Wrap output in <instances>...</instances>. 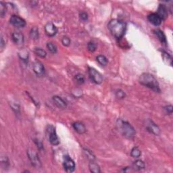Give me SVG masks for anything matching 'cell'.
Listing matches in <instances>:
<instances>
[{"instance_id": "6da1fadb", "label": "cell", "mask_w": 173, "mask_h": 173, "mask_svg": "<svg viewBox=\"0 0 173 173\" xmlns=\"http://www.w3.org/2000/svg\"><path fill=\"white\" fill-rule=\"evenodd\" d=\"M126 24L118 19H112L108 23V27L111 34L118 39H120L124 36L126 31Z\"/></svg>"}, {"instance_id": "7a4b0ae2", "label": "cell", "mask_w": 173, "mask_h": 173, "mask_svg": "<svg viewBox=\"0 0 173 173\" xmlns=\"http://www.w3.org/2000/svg\"><path fill=\"white\" fill-rule=\"evenodd\" d=\"M139 81L141 85L153 90L157 93L160 92L159 83H158L157 79L150 73H143L139 77Z\"/></svg>"}, {"instance_id": "3957f363", "label": "cell", "mask_w": 173, "mask_h": 173, "mask_svg": "<svg viewBox=\"0 0 173 173\" xmlns=\"http://www.w3.org/2000/svg\"><path fill=\"white\" fill-rule=\"evenodd\" d=\"M116 126L118 131L124 137L128 139H131L135 137L136 133L135 128L127 121H125L122 119H118L117 120Z\"/></svg>"}, {"instance_id": "277c9868", "label": "cell", "mask_w": 173, "mask_h": 173, "mask_svg": "<svg viewBox=\"0 0 173 173\" xmlns=\"http://www.w3.org/2000/svg\"><path fill=\"white\" fill-rule=\"evenodd\" d=\"M46 135L47 139L53 145H58L60 143L58 135H57L56 129L52 125H48L46 128Z\"/></svg>"}, {"instance_id": "5b68a950", "label": "cell", "mask_w": 173, "mask_h": 173, "mask_svg": "<svg viewBox=\"0 0 173 173\" xmlns=\"http://www.w3.org/2000/svg\"><path fill=\"white\" fill-rule=\"evenodd\" d=\"M27 156H28V158L31 162V164H32L33 166L35 167L36 168H41V161H40L39 158L38 157L37 154L34 150H31V149H29V150H27Z\"/></svg>"}, {"instance_id": "8992f818", "label": "cell", "mask_w": 173, "mask_h": 173, "mask_svg": "<svg viewBox=\"0 0 173 173\" xmlns=\"http://www.w3.org/2000/svg\"><path fill=\"white\" fill-rule=\"evenodd\" d=\"M88 73H89L90 79L95 84H101L103 82L102 75L93 68H88Z\"/></svg>"}, {"instance_id": "52a82bcc", "label": "cell", "mask_w": 173, "mask_h": 173, "mask_svg": "<svg viewBox=\"0 0 173 173\" xmlns=\"http://www.w3.org/2000/svg\"><path fill=\"white\" fill-rule=\"evenodd\" d=\"M145 127H146V129L148 131L155 135H159L160 133V129L159 126L155 122L151 120H148L146 121Z\"/></svg>"}, {"instance_id": "ba28073f", "label": "cell", "mask_w": 173, "mask_h": 173, "mask_svg": "<svg viewBox=\"0 0 173 173\" xmlns=\"http://www.w3.org/2000/svg\"><path fill=\"white\" fill-rule=\"evenodd\" d=\"M10 23L16 28H23L25 27L26 22L23 18L17 15H12L10 18Z\"/></svg>"}, {"instance_id": "9c48e42d", "label": "cell", "mask_w": 173, "mask_h": 173, "mask_svg": "<svg viewBox=\"0 0 173 173\" xmlns=\"http://www.w3.org/2000/svg\"><path fill=\"white\" fill-rule=\"evenodd\" d=\"M63 166L64 170L67 172H73L75 170V162L69 156H64Z\"/></svg>"}, {"instance_id": "30bf717a", "label": "cell", "mask_w": 173, "mask_h": 173, "mask_svg": "<svg viewBox=\"0 0 173 173\" xmlns=\"http://www.w3.org/2000/svg\"><path fill=\"white\" fill-rule=\"evenodd\" d=\"M33 70L37 76L41 77L45 75V68L41 62L36 61L33 63Z\"/></svg>"}, {"instance_id": "8fae6325", "label": "cell", "mask_w": 173, "mask_h": 173, "mask_svg": "<svg viewBox=\"0 0 173 173\" xmlns=\"http://www.w3.org/2000/svg\"><path fill=\"white\" fill-rule=\"evenodd\" d=\"M45 32L47 36L54 37L58 33V29L53 23H48L45 26Z\"/></svg>"}, {"instance_id": "7c38bea8", "label": "cell", "mask_w": 173, "mask_h": 173, "mask_svg": "<svg viewBox=\"0 0 173 173\" xmlns=\"http://www.w3.org/2000/svg\"><path fill=\"white\" fill-rule=\"evenodd\" d=\"M148 19L152 25L155 26L160 25L162 21L161 18L156 13H152V14H150V15H148Z\"/></svg>"}, {"instance_id": "4fadbf2b", "label": "cell", "mask_w": 173, "mask_h": 173, "mask_svg": "<svg viewBox=\"0 0 173 173\" xmlns=\"http://www.w3.org/2000/svg\"><path fill=\"white\" fill-rule=\"evenodd\" d=\"M12 39L14 43L18 45H23L24 43V36L22 33H13L12 35Z\"/></svg>"}, {"instance_id": "5bb4252c", "label": "cell", "mask_w": 173, "mask_h": 173, "mask_svg": "<svg viewBox=\"0 0 173 173\" xmlns=\"http://www.w3.org/2000/svg\"><path fill=\"white\" fill-rule=\"evenodd\" d=\"M73 126L75 130V131H77L79 134H84L86 132V127L85 126V124L81 122H75L73 124Z\"/></svg>"}, {"instance_id": "9a60e30c", "label": "cell", "mask_w": 173, "mask_h": 173, "mask_svg": "<svg viewBox=\"0 0 173 173\" xmlns=\"http://www.w3.org/2000/svg\"><path fill=\"white\" fill-rule=\"evenodd\" d=\"M156 14L161 18L162 20L166 19V18H167V16H168V10H167L165 5H160L158 9V12L156 13Z\"/></svg>"}, {"instance_id": "2e32d148", "label": "cell", "mask_w": 173, "mask_h": 173, "mask_svg": "<svg viewBox=\"0 0 173 173\" xmlns=\"http://www.w3.org/2000/svg\"><path fill=\"white\" fill-rule=\"evenodd\" d=\"M53 101H54V104H56L57 107L60 108V109H64L66 108V103L62 99L61 97L55 95L53 97Z\"/></svg>"}, {"instance_id": "e0dca14e", "label": "cell", "mask_w": 173, "mask_h": 173, "mask_svg": "<svg viewBox=\"0 0 173 173\" xmlns=\"http://www.w3.org/2000/svg\"><path fill=\"white\" fill-rule=\"evenodd\" d=\"M154 34L156 35V37H157L158 39L160 40V41L162 43L166 44V36L164 33H163V31L160 30V29H156V30H154Z\"/></svg>"}, {"instance_id": "ac0fdd59", "label": "cell", "mask_w": 173, "mask_h": 173, "mask_svg": "<svg viewBox=\"0 0 173 173\" xmlns=\"http://www.w3.org/2000/svg\"><path fill=\"white\" fill-rule=\"evenodd\" d=\"M162 57L164 62L166 64L169 66L172 65V58L168 53L165 51H162Z\"/></svg>"}, {"instance_id": "d6986e66", "label": "cell", "mask_w": 173, "mask_h": 173, "mask_svg": "<svg viewBox=\"0 0 173 173\" xmlns=\"http://www.w3.org/2000/svg\"><path fill=\"white\" fill-rule=\"evenodd\" d=\"M18 56L20 59L25 62H28L29 60V52L26 49H22L18 53Z\"/></svg>"}, {"instance_id": "ffe728a7", "label": "cell", "mask_w": 173, "mask_h": 173, "mask_svg": "<svg viewBox=\"0 0 173 173\" xmlns=\"http://www.w3.org/2000/svg\"><path fill=\"white\" fill-rule=\"evenodd\" d=\"M39 33L37 27H33L30 31V37L33 40H37L39 39Z\"/></svg>"}, {"instance_id": "44dd1931", "label": "cell", "mask_w": 173, "mask_h": 173, "mask_svg": "<svg viewBox=\"0 0 173 173\" xmlns=\"http://www.w3.org/2000/svg\"><path fill=\"white\" fill-rule=\"evenodd\" d=\"M89 170L91 172H93V173L101 172V170H100V168H99V165H97L96 163L93 162V161H92L89 164Z\"/></svg>"}, {"instance_id": "7402d4cb", "label": "cell", "mask_w": 173, "mask_h": 173, "mask_svg": "<svg viewBox=\"0 0 173 173\" xmlns=\"http://www.w3.org/2000/svg\"><path fill=\"white\" fill-rule=\"evenodd\" d=\"M130 155L133 158H139L141 155V151L137 147H134L130 152Z\"/></svg>"}, {"instance_id": "603a6c76", "label": "cell", "mask_w": 173, "mask_h": 173, "mask_svg": "<svg viewBox=\"0 0 173 173\" xmlns=\"http://www.w3.org/2000/svg\"><path fill=\"white\" fill-rule=\"evenodd\" d=\"M97 61L99 62V64H100L102 66H106L108 63V60L106 58V56H103V55H99L97 56L96 58Z\"/></svg>"}, {"instance_id": "cb8c5ba5", "label": "cell", "mask_w": 173, "mask_h": 173, "mask_svg": "<svg viewBox=\"0 0 173 173\" xmlns=\"http://www.w3.org/2000/svg\"><path fill=\"white\" fill-rule=\"evenodd\" d=\"M134 166L135 167V169L137 170H141V169H144L145 166L144 162L142 160H136L134 163Z\"/></svg>"}, {"instance_id": "d4e9b609", "label": "cell", "mask_w": 173, "mask_h": 173, "mask_svg": "<svg viewBox=\"0 0 173 173\" xmlns=\"http://www.w3.org/2000/svg\"><path fill=\"white\" fill-rule=\"evenodd\" d=\"M35 53L36 55H37L38 56L41 57V58H45V57L47 56V53H46V51L41 48L35 49Z\"/></svg>"}, {"instance_id": "484cf974", "label": "cell", "mask_w": 173, "mask_h": 173, "mask_svg": "<svg viewBox=\"0 0 173 173\" xmlns=\"http://www.w3.org/2000/svg\"><path fill=\"white\" fill-rule=\"evenodd\" d=\"M47 48L48 49V50L50 51L51 53H52V54H56L57 52L56 46L53 43H51V42H48V43H47Z\"/></svg>"}, {"instance_id": "4316f807", "label": "cell", "mask_w": 173, "mask_h": 173, "mask_svg": "<svg viewBox=\"0 0 173 173\" xmlns=\"http://www.w3.org/2000/svg\"><path fill=\"white\" fill-rule=\"evenodd\" d=\"M5 13H6V5L2 1L0 2V16L1 18L4 17Z\"/></svg>"}, {"instance_id": "83f0119b", "label": "cell", "mask_w": 173, "mask_h": 173, "mask_svg": "<svg viewBox=\"0 0 173 173\" xmlns=\"http://www.w3.org/2000/svg\"><path fill=\"white\" fill-rule=\"evenodd\" d=\"M75 79L77 83H79V84H83L85 83V77L83 75L81 74L77 75L75 77Z\"/></svg>"}, {"instance_id": "f1b7e54d", "label": "cell", "mask_w": 173, "mask_h": 173, "mask_svg": "<svg viewBox=\"0 0 173 173\" xmlns=\"http://www.w3.org/2000/svg\"><path fill=\"white\" fill-rule=\"evenodd\" d=\"M87 49L88 50L91 52H94V51L96 50L97 49V46L95 45V43L93 41H90L87 44Z\"/></svg>"}, {"instance_id": "f546056e", "label": "cell", "mask_w": 173, "mask_h": 173, "mask_svg": "<svg viewBox=\"0 0 173 173\" xmlns=\"http://www.w3.org/2000/svg\"><path fill=\"white\" fill-rule=\"evenodd\" d=\"M116 96L118 99H123L126 96V94H125V93L122 90L119 89L117 90L116 92Z\"/></svg>"}, {"instance_id": "4dcf8cb0", "label": "cell", "mask_w": 173, "mask_h": 173, "mask_svg": "<svg viewBox=\"0 0 173 173\" xmlns=\"http://www.w3.org/2000/svg\"><path fill=\"white\" fill-rule=\"evenodd\" d=\"M84 151H85L84 152L85 153L86 157H87L89 160H92V161L94 160L95 156H94V155H93V154H92V153L90 152V151H89L88 150H85Z\"/></svg>"}, {"instance_id": "1f68e13d", "label": "cell", "mask_w": 173, "mask_h": 173, "mask_svg": "<svg viewBox=\"0 0 173 173\" xmlns=\"http://www.w3.org/2000/svg\"><path fill=\"white\" fill-rule=\"evenodd\" d=\"M62 43L64 46H69L71 44V39L68 37H64L62 39Z\"/></svg>"}, {"instance_id": "d6a6232c", "label": "cell", "mask_w": 173, "mask_h": 173, "mask_svg": "<svg viewBox=\"0 0 173 173\" xmlns=\"http://www.w3.org/2000/svg\"><path fill=\"white\" fill-rule=\"evenodd\" d=\"M5 45H6V39H5V37L3 35H1V41H0V47H1V49H3V47H5Z\"/></svg>"}, {"instance_id": "836d02e7", "label": "cell", "mask_w": 173, "mask_h": 173, "mask_svg": "<svg viewBox=\"0 0 173 173\" xmlns=\"http://www.w3.org/2000/svg\"><path fill=\"white\" fill-rule=\"evenodd\" d=\"M11 108H12V110L15 112V113L18 114L20 112V107L17 104H14V103H12L11 104Z\"/></svg>"}, {"instance_id": "e575fe53", "label": "cell", "mask_w": 173, "mask_h": 173, "mask_svg": "<svg viewBox=\"0 0 173 173\" xmlns=\"http://www.w3.org/2000/svg\"><path fill=\"white\" fill-rule=\"evenodd\" d=\"M164 110L166 112V114H172L173 108L172 105H168V106H165Z\"/></svg>"}, {"instance_id": "d590c367", "label": "cell", "mask_w": 173, "mask_h": 173, "mask_svg": "<svg viewBox=\"0 0 173 173\" xmlns=\"http://www.w3.org/2000/svg\"><path fill=\"white\" fill-rule=\"evenodd\" d=\"M1 164H2V165H4V166H5V168H7V167L9 166V161H8V159L7 157L1 158Z\"/></svg>"}, {"instance_id": "8d00e7d4", "label": "cell", "mask_w": 173, "mask_h": 173, "mask_svg": "<svg viewBox=\"0 0 173 173\" xmlns=\"http://www.w3.org/2000/svg\"><path fill=\"white\" fill-rule=\"evenodd\" d=\"M35 144L37 145V148L40 151H42L43 150V145L42 143L40 142L39 141L37 140V139H35Z\"/></svg>"}, {"instance_id": "74e56055", "label": "cell", "mask_w": 173, "mask_h": 173, "mask_svg": "<svg viewBox=\"0 0 173 173\" xmlns=\"http://www.w3.org/2000/svg\"><path fill=\"white\" fill-rule=\"evenodd\" d=\"M80 18H81V19L83 20V21H86V20H87V18H88L87 14H86V13H85V12H81L80 14Z\"/></svg>"}]
</instances>
